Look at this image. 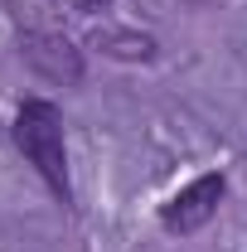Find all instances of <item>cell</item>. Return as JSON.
<instances>
[{
	"mask_svg": "<svg viewBox=\"0 0 247 252\" xmlns=\"http://www.w3.org/2000/svg\"><path fill=\"white\" fill-rule=\"evenodd\" d=\"M15 146L25 151L34 170L49 180V189L68 199V151H63V117L54 102H44V97H30L25 107H20V117H15Z\"/></svg>",
	"mask_w": 247,
	"mask_h": 252,
	"instance_id": "6da1fadb",
	"label": "cell"
},
{
	"mask_svg": "<svg viewBox=\"0 0 247 252\" xmlns=\"http://www.w3.org/2000/svg\"><path fill=\"white\" fill-rule=\"evenodd\" d=\"M25 59H30L34 73H44L54 83H78V73H83L78 49L63 34H25Z\"/></svg>",
	"mask_w": 247,
	"mask_h": 252,
	"instance_id": "3957f363",
	"label": "cell"
},
{
	"mask_svg": "<svg viewBox=\"0 0 247 252\" xmlns=\"http://www.w3.org/2000/svg\"><path fill=\"white\" fill-rule=\"evenodd\" d=\"M218 204H223V175H199L194 185H185L165 204L160 219H165L170 233H194V228H204L218 214Z\"/></svg>",
	"mask_w": 247,
	"mask_h": 252,
	"instance_id": "7a4b0ae2",
	"label": "cell"
},
{
	"mask_svg": "<svg viewBox=\"0 0 247 252\" xmlns=\"http://www.w3.org/2000/svg\"><path fill=\"white\" fill-rule=\"evenodd\" d=\"M107 5H112V0H78V10H88V15H93V10H107Z\"/></svg>",
	"mask_w": 247,
	"mask_h": 252,
	"instance_id": "277c9868",
	"label": "cell"
}]
</instances>
